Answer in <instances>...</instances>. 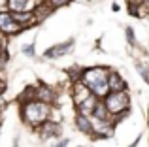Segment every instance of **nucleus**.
Here are the masks:
<instances>
[{
	"label": "nucleus",
	"mask_w": 149,
	"mask_h": 147,
	"mask_svg": "<svg viewBox=\"0 0 149 147\" xmlns=\"http://www.w3.org/2000/svg\"><path fill=\"white\" fill-rule=\"evenodd\" d=\"M51 107H53V104L42 102V100L21 102L19 104V117H21V121H23L25 126L36 130L40 125H44L45 121H49Z\"/></svg>",
	"instance_id": "1"
},
{
	"label": "nucleus",
	"mask_w": 149,
	"mask_h": 147,
	"mask_svg": "<svg viewBox=\"0 0 149 147\" xmlns=\"http://www.w3.org/2000/svg\"><path fill=\"white\" fill-rule=\"evenodd\" d=\"M104 104L109 110V113L115 117V123L123 121L130 113V94L128 91H109L104 96Z\"/></svg>",
	"instance_id": "2"
},
{
	"label": "nucleus",
	"mask_w": 149,
	"mask_h": 147,
	"mask_svg": "<svg viewBox=\"0 0 149 147\" xmlns=\"http://www.w3.org/2000/svg\"><path fill=\"white\" fill-rule=\"evenodd\" d=\"M111 72L109 66H91V68H83V74H81V83H85L89 89L96 87L100 83H106L108 81V76Z\"/></svg>",
	"instance_id": "3"
},
{
	"label": "nucleus",
	"mask_w": 149,
	"mask_h": 147,
	"mask_svg": "<svg viewBox=\"0 0 149 147\" xmlns=\"http://www.w3.org/2000/svg\"><path fill=\"white\" fill-rule=\"evenodd\" d=\"M0 32L6 34L8 38L10 36H17L19 32H23V26L13 19V13H11L10 10L0 11Z\"/></svg>",
	"instance_id": "4"
},
{
	"label": "nucleus",
	"mask_w": 149,
	"mask_h": 147,
	"mask_svg": "<svg viewBox=\"0 0 149 147\" xmlns=\"http://www.w3.org/2000/svg\"><path fill=\"white\" fill-rule=\"evenodd\" d=\"M93 119V136L95 140H106V138H111L113 132H115V123L113 121H104V119H96V117H91Z\"/></svg>",
	"instance_id": "5"
},
{
	"label": "nucleus",
	"mask_w": 149,
	"mask_h": 147,
	"mask_svg": "<svg viewBox=\"0 0 149 147\" xmlns=\"http://www.w3.org/2000/svg\"><path fill=\"white\" fill-rule=\"evenodd\" d=\"M34 100H42L47 104H58V91L51 87L49 83H38L34 85Z\"/></svg>",
	"instance_id": "6"
},
{
	"label": "nucleus",
	"mask_w": 149,
	"mask_h": 147,
	"mask_svg": "<svg viewBox=\"0 0 149 147\" xmlns=\"http://www.w3.org/2000/svg\"><path fill=\"white\" fill-rule=\"evenodd\" d=\"M36 134L40 136V140H55V138L62 136V123H55V121H45L44 125H40L36 128Z\"/></svg>",
	"instance_id": "7"
},
{
	"label": "nucleus",
	"mask_w": 149,
	"mask_h": 147,
	"mask_svg": "<svg viewBox=\"0 0 149 147\" xmlns=\"http://www.w3.org/2000/svg\"><path fill=\"white\" fill-rule=\"evenodd\" d=\"M72 47H74V38H68L66 42H61V44H55V45H51V47H47L44 51V59H47V60L61 59V57L68 55V53L72 51Z\"/></svg>",
	"instance_id": "8"
},
{
	"label": "nucleus",
	"mask_w": 149,
	"mask_h": 147,
	"mask_svg": "<svg viewBox=\"0 0 149 147\" xmlns=\"http://www.w3.org/2000/svg\"><path fill=\"white\" fill-rule=\"evenodd\" d=\"M91 94H93V91L85 83H81V81L70 83V98H72V102H74V106H76V107L79 106V104H83Z\"/></svg>",
	"instance_id": "9"
},
{
	"label": "nucleus",
	"mask_w": 149,
	"mask_h": 147,
	"mask_svg": "<svg viewBox=\"0 0 149 147\" xmlns=\"http://www.w3.org/2000/svg\"><path fill=\"white\" fill-rule=\"evenodd\" d=\"M74 125H76V130L81 134H87V136H93V119L89 115H83L77 111L76 117H74Z\"/></svg>",
	"instance_id": "10"
},
{
	"label": "nucleus",
	"mask_w": 149,
	"mask_h": 147,
	"mask_svg": "<svg viewBox=\"0 0 149 147\" xmlns=\"http://www.w3.org/2000/svg\"><path fill=\"white\" fill-rule=\"evenodd\" d=\"M42 0H8V10L10 11H34V8Z\"/></svg>",
	"instance_id": "11"
},
{
	"label": "nucleus",
	"mask_w": 149,
	"mask_h": 147,
	"mask_svg": "<svg viewBox=\"0 0 149 147\" xmlns=\"http://www.w3.org/2000/svg\"><path fill=\"white\" fill-rule=\"evenodd\" d=\"M108 83H109V91H128V83L119 72L111 70L108 76Z\"/></svg>",
	"instance_id": "12"
},
{
	"label": "nucleus",
	"mask_w": 149,
	"mask_h": 147,
	"mask_svg": "<svg viewBox=\"0 0 149 147\" xmlns=\"http://www.w3.org/2000/svg\"><path fill=\"white\" fill-rule=\"evenodd\" d=\"M98 100H102V98H98V96H95V94H91L87 100H85L83 104H79V106L76 107L79 113H83V115H89L91 117L93 115V111H95V107H96V104H98Z\"/></svg>",
	"instance_id": "13"
},
{
	"label": "nucleus",
	"mask_w": 149,
	"mask_h": 147,
	"mask_svg": "<svg viewBox=\"0 0 149 147\" xmlns=\"http://www.w3.org/2000/svg\"><path fill=\"white\" fill-rule=\"evenodd\" d=\"M53 8L47 4V0H42L40 4H38L36 8H34V15H36V19H38V23H42V21H45V19L49 17L51 13H53Z\"/></svg>",
	"instance_id": "14"
},
{
	"label": "nucleus",
	"mask_w": 149,
	"mask_h": 147,
	"mask_svg": "<svg viewBox=\"0 0 149 147\" xmlns=\"http://www.w3.org/2000/svg\"><path fill=\"white\" fill-rule=\"evenodd\" d=\"M91 117L104 119V121H113V123H115V117H113V115L109 113V110L106 107L104 100H98V104H96V107H95V111H93V115H91ZM115 125H117V123H115Z\"/></svg>",
	"instance_id": "15"
},
{
	"label": "nucleus",
	"mask_w": 149,
	"mask_h": 147,
	"mask_svg": "<svg viewBox=\"0 0 149 147\" xmlns=\"http://www.w3.org/2000/svg\"><path fill=\"white\" fill-rule=\"evenodd\" d=\"M81 74H83V68H79V66H72V68H68V70H66V76H68V81H70V83L79 81L81 79Z\"/></svg>",
	"instance_id": "16"
},
{
	"label": "nucleus",
	"mask_w": 149,
	"mask_h": 147,
	"mask_svg": "<svg viewBox=\"0 0 149 147\" xmlns=\"http://www.w3.org/2000/svg\"><path fill=\"white\" fill-rule=\"evenodd\" d=\"M91 91H93V94H95V96L104 98V96L109 92V83H108V81H106V83H100V85H96V87H93Z\"/></svg>",
	"instance_id": "17"
},
{
	"label": "nucleus",
	"mask_w": 149,
	"mask_h": 147,
	"mask_svg": "<svg viewBox=\"0 0 149 147\" xmlns=\"http://www.w3.org/2000/svg\"><path fill=\"white\" fill-rule=\"evenodd\" d=\"M125 38H127V42H128V45H130V47H136V45H138L136 32H134V28H132V26H127V28H125Z\"/></svg>",
	"instance_id": "18"
},
{
	"label": "nucleus",
	"mask_w": 149,
	"mask_h": 147,
	"mask_svg": "<svg viewBox=\"0 0 149 147\" xmlns=\"http://www.w3.org/2000/svg\"><path fill=\"white\" fill-rule=\"evenodd\" d=\"M21 51H23L25 57H36V44H34V42L32 44H25Z\"/></svg>",
	"instance_id": "19"
},
{
	"label": "nucleus",
	"mask_w": 149,
	"mask_h": 147,
	"mask_svg": "<svg viewBox=\"0 0 149 147\" xmlns=\"http://www.w3.org/2000/svg\"><path fill=\"white\" fill-rule=\"evenodd\" d=\"M136 68H138V74L143 77V79L149 83V66H146V64H142V62H138L136 64Z\"/></svg>",
	"instance_id": "20"
},
{
	"label": "nucleus",
	"mask_w": 149,
	"mask_h": 147,
	"mask_svg": "<svg viewBox=\"0 0 149 147\" xmlns=\"http://www.w3.org/2000/svg\"><path fill=\"white\" fill-rule=\"evenodd\" d=\"M72 2V0H47V4L53 10H58V8H64V6H68V4Z\"/></svg>",
	"instance_id": "21"
},
{
	"label": "nucleus",
	"mask_w": 149,
	"mask_h": 147,
	"mask_svg": "<svg viewBox=\"0 0 149 147\" xmlns=\"http://www.w3.org/2000/svg\"><path fill=\"white\" fill-rule=\"evenodd\" d=\"M68 144H70L68 138H57V141L51 144V147H68Z\"/></svg>",
	"instance_id": "22"
},
{
	"label": "nucleus",
	"mask_w": 149,
	"mask_h": 147,
	"mask_svg": "<svg viewBox=\"0 0 149 147\" xmlns=\"http://www.w3.org/2000/svg\"><path fill=\"white\" fill-rule=\"evenodd\" d=\"M4 107H6V98H4V92H0V113L4 111Z\"/></svg>",
	"instance_id": "23"
},
{
	"label": "nucleus",
	"mask_w": 149,
	"mask_h": 147,
	"mask_svg": "<svg viewBox=\"0 0 149 147\" xmlns=\"http://www.w3.org/2000/svg\"><path fill=\"white\" fill-rule=\"evenodd\" d=\"M8 10V0H0V11Z\"/></svg>",
	"instance_id": "24"
},
{
	"label": "nucleus",
	"mask_w": 149,
	"mask_h": 147,
	"mask_svg": "<svg viewBox=\"0 0 149 147\" xmlns=\"http://www.w3.org/2000/svg\"><path fill=\"white\" fill-rule=\"evenodd\" d=\"M6 91V81L2 79V76H0V92H4Z\"/></svg>",
	"instance_id": "25"
},
{
	"label": "nucleus",
	"mask_w": 149,
	"mask_h": 147,
	"mask_svg": "<svg viewBox=\"0 0 149 147\" xmlns=\"http://www.w3.org/2000/svg\"><path fill=\"white\" fill-rule=\"evenodd\" d=\"M13 147H19V140H17V138L13 140Z\"/></svg>",
	"instance_id": "26"
}]
</instances>
